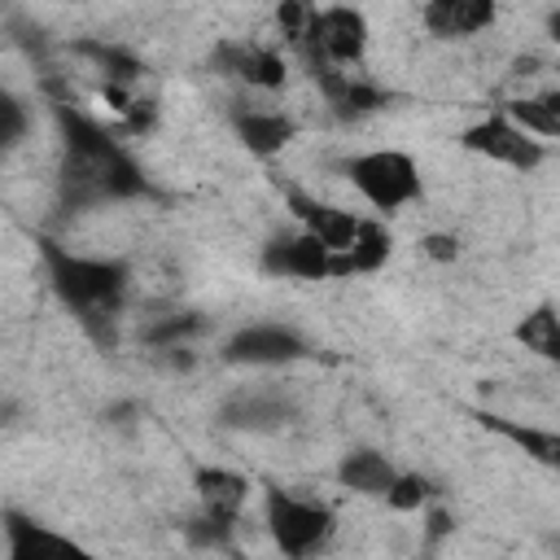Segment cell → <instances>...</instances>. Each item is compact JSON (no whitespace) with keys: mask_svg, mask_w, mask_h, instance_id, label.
Wrapping results in <instances>:
<instances>
[{"mask_svg":"<svg viewBox=\"0 0 560 560\" xmlns=\"http://www.w3.org/2000/svg\"><path fill=\"white\" fill-rule=\"evenodd\" d=\"M481 424L508 442H516L529 459H538L542 468H556L560 464V433L551 429H529V424H516V420H503V416H481Z\"/></svg>","mask_w":560,"mask_h":560,"instance_id":"cell-20","label":"cell"},{"mask_svg":"<svg viewBox=\"0 0 560 560\" xmlns=\"http://www.w3.org/2000/svg\"><path fill=\"white\" fill-rule=\"evenodd\" d=\"M389 254H394L389 228H385L381 219H359L354 241H350L341 254H332L328 276H337V280H346V276H372V271H381V267L389 262Z\"/></svg>","mask_w":560,"mask_h":560,"instance_id":"cell-13","label":"cell"},{"mask_svg":"<svg viewBox=\"0 0 560 560\" xmlns=\"http://www.w3.org/2000/svg\"><path fill=\"white\" fill-rule=\"evenodd\" d=\"M262 516H267V534L280 547V556L289 560H306L315 556L328 534H332V508L324 499H302L293 490H267L262 499Z\"/></svg>","mask_w":560,"mask_h":560,"instance_id":"cell-4","label":"cell"},{"mask_svg":"<svg viewBox=\"0 0 560 560\" xmlns=\"http://www.w3.org/2000/svg\"><path fill=\"white\" fill-rule=\"evenodd\" d=\"M57 127L66 140V162H61V201L83 210L101 201H131V197H153L149 175L140 162L105 131L96 118L57 105Z\"/></svg>","mask_w":560,"mask_h":560,"instance_id":"cell-1","label":"cell"},{"mask_svg":"<svg viewBox=\"0 0 560 560\" xmlns=\"http://www.w3.org/2000/svg\"><path fill=\"white\" fill-rule=\"evenodd\" d=\"M232 127H236L241 144L254 158H276L298 140V122L289 114H280V109H236Z\"/></svg>","mask_w":560,"mask_h":560,"instance_id":"cell-15","label":"cell"},{"mask_svg":"<svg viewBox=\"0 0 560 560\" xmlns=\"http://www.w3.org/2000/svg\"><path fill=\"white\" fill-rule=\"evenodd\" d=\"M420 249H424L433 262H455V258H459V241H455L451 232H429V236L420 241Z\"/></svg>","mask_w":560,"mask_h":560,"instance_id":"cell-27","label":"cell"},{"mask_svg":"<svg viewBox=\"0 0 560 560\" xmlns=\"http://www.w3.org/2000/svg\"><path fill=\"white\" fill-rule=\"evenodd\" d=\"M315 79H319V92H324V101L332 105L337 118H368V114L389 105L385 88H376V83H368L350 70H315Z\"/></svg>","mask_w":560,"mask_h":560,"instance_id":"cell-14","label":"cell"},{"mask_svg":"<svg viewBox=\"0 0 560 560\" xmlns=\"http://www.w3.org/2000/svg\"><path fill=\"white\" fill-rule=\"evenodd\" d=\"M26 127H31L26 105H22V101H18L9 88H0V153L18 149V140L26 136Z\"/></svg>","mask_w":560,"mask_h":560,"instance_id":"cell-26","label":"cell"},{"mask_svg":"<svg viewBox=\"0 0 560 560\" xmlns=\"http://www.w3.org/2000/svg\"><path fill=\"white\" fill-rule=\"evenodd\" d=\"M210 66H214V74L241 79L245 88H258V92H276L289 79L284 57L258 39H219L210 52Z\"/></svg>","mask_w":560,"mask_h":560,"instance_id":"cell-9","label":"cell"},{"mask_svg":"<svg viewBox=\"0 0 560 560\" xmlns=\"http://www.w3.org/2000/svg\"><path fill=\"white\" fill-rule=\"evenodd\" d=\"M83 57H92L96 61V70L105 74V83L109 88H127L131 92V83L144 74V61L136 57V52H127V48H118V44H101V39H79L74 44Z\"/></svg>","mask_w":560,"mask_h":560,"instance_id":"cell-21","label":"cell"},{"mask_svg":"<svg viewBox=\"0 0 560 560\" xmlns=\"http://www.w3.org/2000/svg\"><path fill=\"white\" fill-rule=\"evenodd\" d=\"M258 267L267 276H280V280H328L332 254L315 236H306L302 228H293V232H280V236H271L262 245Z\"/></svg>","mask_w":560,"mask_h":560,"instance_id":"cell-10","label":"cell"},{"mask_svg":"<svg viewBox=\"0 0 560 560\" xmlns=\"http://www.w3.org/2000/svg\"><path fill=\"white\" fill-rule=\"evenodd\" d=\"M192 490L201 499L206 512H219V516H241L245 499H249V477L232 472V468H214V464H201L192 472Z\"/></svg>","mask_w":560,"mask_h":560,"instance_id":"cell-18","label":"cell"},{"mask_svg":"<svg viewBox=\"0 0 560 560\" xmlns=\"http://www.w3.org/2000/svg\"><path fill=\"white\" fill-rule=\"evenodd\" d=\"M516 341H521L525 350H534L538 359H560V324H556L551 302L534 306V311L516 324Z\"/></svg>","mask_w":560,"mask_h":560,"instance_id":"cell-22","label":"cell"},{"mask_svg":"<svg viewBox=\"0 0 560 560\" xmlns=\"http://www.w3.org/2000/svg\"><path fill=\"white\" fill-rule=\"evenodd\" d=\"M289 416H293V407H289L284 398L258 394V389L232 394V398L219 407V424L241 429V433H271V429H280V424H289Z\"/></svg>","mask_w":560,"mask_h":560,"instance_id":"cell-16","label":"cell"},{"mask_svg":"<svg viewBox=\"0 0 560 560\" xmlns=\"http://www.w3.org/2000/svg\"><path fill=\"white\" fill-rule=\"evenodd\" d=\"M341 175L381 214H398L402 206H411L420 197V166L402 149H368V153H354V158L341 162Z\"/></svg>","mask_w":560,"mask_h":560,"instance_id":"cell-3","label":"cell"},{"mask_svg":"<svg viewBox=\"0 0 560 560\" xmlns=\"http://www.w3.org/2000/svg\"><path fill=\"white\" fill-rule=\"evenodd\" d=\"M381 499H385L394 512H420V508L433 499V481L420 477V472H398L394 486H389Z\"/></svg>","mask_w":560,"mask_h":560,"instance_id":"cell-25","label":"cell"},{"mask_svg":"<svg viewBox=\"0 0 560 560\" xmlns=\"http://www.w3.org/2000/svg\"><path fill=\"white\" fill-rule=\"evenodd\" d=\"M48 280L57 289V298L70 306V315L96 337V341H114V319L122 311L127 284H131V267L118 258H88L74 254L57 241H39Z\"/></svg>","mask_w":560,"mask_h":560,"instance_id":"cell-2","label":"cell"},{"mask_svg":"<svg viewBox=\"0 0 560 560\" xmlns=\"http://www.w3.org/2000/svg\"><path fill=\"white\" fill-rule=\"evenodd\" d=\"M201 328H206V319H201L197 311L162 315L158 324H149V328H144V346H153V350H175L184 337H197Z\"/></svg>","mask_w":560,"mask_h":560,"instance_id":"cell-23","label":"cell"},{"mask_svg":"<svg viewBox=\"0 0 560 560\" xmlns=\"http://www.w3.org/2000/svg\"><path fill=\"white\" fill-rule=\"evenodd\" d=\"M284 197H289V210H293L298 228H302L306 236H315L328 254H341V249L354 241L359 219H354L350 210L328 206V201H315V197H311V192H302V188H289Z\"/></svg>","mask_w":560,"mask_h":560,"instance_id":"cell-11","label":"cell"},{"mask_svg":"<svg viewBox=\"0 0 560 560\" xmlns=\"http://www.w3.org/2000/svg\"><path fill=\"white\" fill-rule=\"evenodd\" d=\"M459 144H464L468 153L490 158V162H503V166H512V171H534V166H542V158H547V144L534 140V136H525V131H521L516 122H508L503 114H490V118L464 127Z\"/></svg>","mask_w":560,"mask_h":560,"instance_id":"cell-7","label":"cell"},{"mask_svg":"<svg viewBox=\"0 0 560 560\" xmlns=\"http://www.w3.org/2000/svg\"><path fill=\"white\" fill-rule=\"evenodd\" d=\"M508 122H516L534 140H556L560 136V92H538V96H516L503 109Z\"/></svg>","mask_w":560,"mask_h":560,"instance_id":"cell-19","label":"cell"},{"mask_svg":"<svg viewBox=\"0 0 560 560\" xmlns=\"http://www.w3.org/2000/svg\"><path fill=\"white\" fill-rule=\"evenodd\" d=\"M311 354V341L289 324H245L223 341V359L236 368H284Z\"/></svg>","mask_w":560,"mask_h":560,"instance_id":"cell-6","label":"cell"},{"mask_svg":"<svg viewBox=\"0 0 560 560\" xmlns=\"http://www.w3.org/2000/svg\"><path fill=\"white\" fill-rule=\"evenodd\" d=\"M494 18H499L494 0H429L420 9V22L438 39H472L486 26H494Z\"/></svg>","mask_w":560,"mask_h":560,"instance_id":"cell-12","label":"cell"},{"mask_svg":"<svg viewBox=\"0 0 560 560\" xmlns=\"http://www.w3.org/2000/svg\"><path fill=\"white\" fill-rule=\"evenodd\" d=\"M236 521H241V516H219V512H206V508H201V512L184 525V534H188L192 547H228L232 534H236Z\"/></svg>","mask_w":560,"mask_h":560,"instance_id":"cell-24","label":"cell"},{"mask_svg":"<svg viewBox=\"0 0 560 560\" xmlns=\"http://www.w3.org/2000/svg\"><path fill=\"white\" fill-rule=\"evenodd\" d=\"M446 529H451V516H446V512H433V516H429V538H442Z\"/></svg>","mask_w":560,"mask_h":560,"instance_id":"cell-28","label":"cell"},{"mask_svg":"<svg viewBox=\"0 0 560 560\" xmlns=\"http://www.w3.org/2000/svg\"><path fill=\"white\" fill-rule=\"evenodd\" d=\"M302 52L315 70H350L368 52V18L354 4H328L311 13V31L302 39ZM311 70V74H315Z\"/></svg>","mask_w":560,"mask_h":560,"instance_id":"cell-5","label":"cell"},{"mask_svg":"<svg viewBox=\"0 0 560 560\" xmlns=\"http://www.w3.org/2000/svg\"><path fill=\"white\" fill-rule=\"evenodd\" d=\"M0 529H4V560H96L83 542L48 529L44 521H35L18 508L0 512Z\"/></svg>","mask_w":560,"mask_h":560,"instance_id":"cell-8","label":"cell"},{"mask_svg":"<svg viewBox=\"0 0 560 560\" xmlns=\"http://www.w3.org/2000/svg\"><path fill=\"white\" fill-rule=\"evenodd\" d=\"M398 468L389 464V455L372 451V446H359V451H346L337 459V481L354 494H368V499H381L389 486H394Z\"/></svg>","mask_w":560,"mask_h":560,"instance_id":"cell-17","label":"cell"}]
</instances>
